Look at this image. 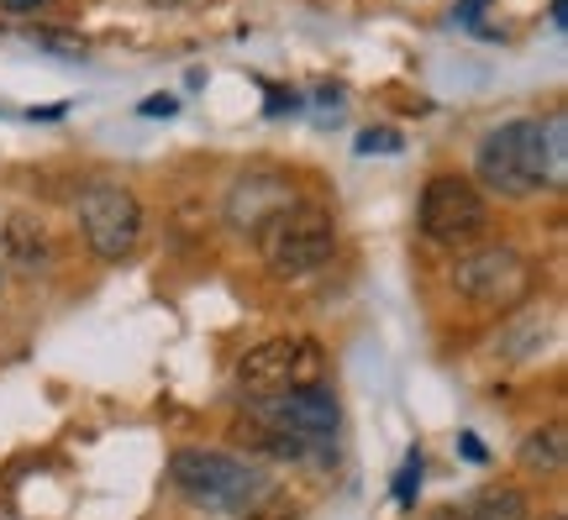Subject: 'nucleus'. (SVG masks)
I'll return each instance as SVG.
<instances>
[{"label":"nucleus","instance_id":"10","mask_svg":"<svg viewBox=\"0 0 568 520\" xmlns=\"http://www.w3.org/2000/svg\"><path fill=\"white\" fill-rule=\"evenodd\" d=\"M464 520H527V494L521 489H485L479 500L464 504Z\"/></svg>","mask_w":568,"mask_h":520},{"label":"nucleus","instance_id":"8","mask_svg":"<svg viewBox=\"0 0 568 520\" xmlns=\"http://www.w3.org/2000/svg\"><path fill=\"white\" fill-rule=\"evenodd\" d=\"M258 420H268V426H280V431H290V437H301V441H326L337 431L343 410L332 400V389H322V384H295V389H284V395H268V400L258 405Z\"/></svg>","mask_w":568,"mask_h":520},{"label":"nucleus","instance_id":"7","mask_svg":"<svg viewBox=\"0 0 568 520\" xmlns=\"http://www.w3.org/2000/svg\"><path fill=\"white\" fill-rule=\"evenodd\" d=\"M316 368V347L301 337H268L258 347H247V358L237 363V384H243L253 400H268V395H284L295 389Z\"/></svg>","mask_w":568,"mask_h":520},{"label":"nucleus","instance_id":"9","mask_svg":"<svg viewBox=\"0 0 568 520\" xmlns=\"http://www.w3.org/2000/svg\"><path fill=\"white\" fill-rule=\"evenodd\" d=\"M284 211H295V184L280 180V174H243L226 195V216L243 232H258Z\"/></svg>","mask_w":568,"mask_h":520},{"label":"nucleus","instance_id":"13","mask_svg":"<svg viewBox=\"0 0 568 520\" xmlns=\"http://www.w3.org/2000/svg\"><path fill=\"white\" fill-rule=\"evenodd\" d=\"M374 147H400V142L389 137V132H364V137H358V153H374Z\"/></svg>","mask_w":568,"mask_h":520},{"label":"nucleus","instance_id":"11","mask_svg":"<svg viewBox=\"0 0 568 520\" xmlns=\"http://www.w3.org/2000/svg\"><path fill=\"white\" fill-rule=\"evenodd\" d=\"M521 462L527 468H564V426H548L521 447Z\"/></svg>","mask_w":568,"mask_h":520},{"label":"nucleus","instance_id":"16","mask_svg":"<svg viewBox=\"0 0 568 520\" xmlns=\"http://www.w3.org/2000/svg\"><path fill=\"white\" fill-rule=\"evenodd\" d=\"M142 111H148V116H169V111H174V101H148Z\"/></svg>","mask_w":568,"mask_h":520},{"label":"nucleus","instance_id":"17","mask_svg":"<svg viewBox=\"0 0 568 520\" xmlns=\"http://www.w3.org/2000/svg\"><path fill=\"white\" fill-rule=\"evenodd\" d=\"M464 458H474V462H485V447H479V441H474V437H464Z\"/></svg>","mask_w":568,"mask_h":520},{"label":"nucleus","instance_id":"3","mask_svg":"<svg viewBox=\"0 0 568 520\" xmlns=\"http://www.w3.org/2000/svg\"><path fill=\"white\" fill-rule=\"evenodd\" d=\"M258 237V253L264 263L280 274V279H301V274H316L326 258H332V247H337V232H332V221L322 211H284L274 216L268 226L253 232Z\"/></svg>","mask_w":568,"mask_h":520},{"label":"nucleus","instance_id":"1","mask_svg":"<svg viewBox=\"0 0 568 520\" xmlns=\"http://www.w3.org/2000/svg\"><path fill=\"white\" fill-rule=\"evenodd\" d=\"M169 483H174L190 504L226 510V516L253 510V504L268 494V479L258 468H247L243 458L216 452V447H180V452L169 458Z\"/></svg>","mask_w":568,"mask_h":520},{"label":"nucleus","instance_id":"6","mask_svg":"<svg viewBox=\"0 0 568 520\" xmlns=\"http://www.w3.org/2000/svg\"><path fill=\"white\" fill-rule=\"evenodd\" d=\"M453 279L474 305H516L531 289V263L516 247H479L453 268Z\"/></svg>","mask_w":568,"mask_h":520},{"label":"nucleus","instance_id":"15","mask_svg":"<svg viewBox=\"0 0 568 520\" xmlns=\"http://www.w3.org/2000/svg\"><path fill=\"white\" fill-rule=\"evenodd\" d=\"M479 6H485V0H464V6H458V21H479Z\"/></svg>","mask_w":568,"mask_h":520},{"label":"nucleus","instance_id":"14","mask_svg":"<svg viewBox=\"0 0 568 520\" xmlns=\"http://www.w3.org/2000/svg\"><path fill=\"white\" fill-rule=\"evenodd\" d=\"M0 6H6V11H11V17H27V11H42V6H48V0H0Z\"/></svg>","mask_w":568,"mask_h":520},{"label":"nucleus","instance_id":"2","mask_svg":"<svg viewBox=\"0 0 568 520\" xmlns=\"http://www.w3.org/2000/svg\"><path fill=\"white\" fill-rule=\"evenodd\" d=\"M474 169L479 180L506 195V201H527L548 184V126L531 116L500 121L495 132H485L479 153H474Z\"/></svg>","mask_w":568,"mask_h":520},{"label":"nucleus","instance_id":"4","mask_svg":"<svg viewBox=\"0 0 568 520\" xmlns=\"http://www.w3.org/2000/svg\"><path fill=\"white\" fill-rule=\"evenodd\" d=\"M80 232L95 258L122 263L142 242V201L126 184H90L80 195Z\"/></svg>","mask_w":568,"mask_h":520},{"label":"nucleus","instance_id":"12","mask_svg":"<svg viewBox=\"0 0 568 520\" xmlns=\"http://www.w3.org/2000/svg\"><path fill=\"white\" fill-rule=\"evenodd\" d=\"M416 489H422V452H406V462H400V479H395V504H400V510H410V504H416Z\"/></svg>","mask_w":568,"mask_h":520},{"label":"nucleus","instance_id":"5","mask_svg":"<svg viewBox=\"0 0 568 520\" xmlns=\"http://www.w3.org/2000/svg\"><path fill=\"white\" fill-rule=\"evenodd\" d=\"M489 226V201L479 195L474 180H458V174H437L426 180L422 190V232L443 247H464V242L485 237Z\"/></svg>","mask_w":568,"mask_h":520}]
</instances>
